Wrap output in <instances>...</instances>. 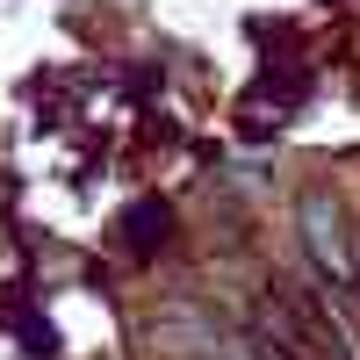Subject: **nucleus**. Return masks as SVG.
Masks as SVG:
<instances>
[{
	"instance_id": "f257e3e1",
	"label": "nucleus",
	"mask_w": 360,
	"mask_h": 360,
	"mask_svg": "<svg viewBox=\"0 0 360 360\" xmlns=\"http://www.w3.org/2000/svg\"><path fill=\"white\" fill-rule=\"evenodd\" d=\"M295 231H303V252L317 266V281L324 288H353V252H346V209L332 188H310L303 202H295Z\"/></svg>"
}]
</instances>
